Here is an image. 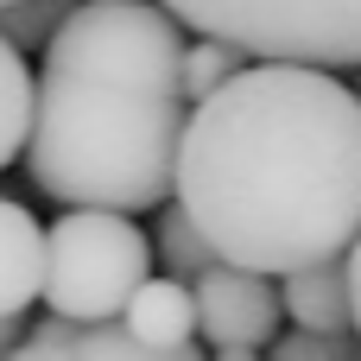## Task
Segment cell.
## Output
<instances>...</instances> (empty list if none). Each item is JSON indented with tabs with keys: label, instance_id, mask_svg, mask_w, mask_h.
<instances>
[{
	"label": "cell",
	"instance_id": "obj_11",
	"mask_svg": "<svg viewBox=\"0 0 361 361\" xmlns=\"http://www.w3.org/2000/svg\"><path fill=\"white\" fill-rule=\"evenodd\" d=\"M76 361H209L197 343H178V349H146L133 343L114 317L108 324H76Z\"/></svg>",
	"mask_w": 361,
	"mask_h": 361
},
{
	"label": "cell",
	"instance_id": "obj_16",
	"mask_svg": "<svg viewBox=\"0 0 361 361\" xmlns=\"http://www.w3.org/2000/svg\"><path fill=\"white\" fill-rule=\"evenodd\" d=\"M343 267H349V311H355V343H361V235L349 241V254H343Z\"/></svg>",
	"mask_w": 361,
	"mask_h": 361
},
{
	"label": "cell",
	"instance_id": "obj_2",
	"mask_svg": "<svg viewBox=\"0 0 361 361\" xmlns=\"http://www.w3.org/2000/svg\"><path fill=\"white\" fill-rule=\"evenodd\" d=\"M178 140L184 95L70 70H38L32 82L25 171L63 209H159L178 178Z\"/></svg>",
	"mask_w": 361,
	"mask_h": 361
},
{
	"label": "cell",
	"instance_id": "obj_14",
	"mask_svg": "<svg viewBox=\"0 0 361 361\" xmlns=\"http://www.w3.org/2000/svg\"><path fill=\"white\" fill-rule=\"evenodd\" d=\"M267 361H361V343L355 330H343V336H330V330H286V336H273L267 343Z\"/></svg>",
	"mask_w": 361,
	"mask_h": 361
},
{
	"label": "cell",
	"instance_id": "obj_9",
	"mask_svg": "<svg viewBox=\"0 0 361 361\" xmlns=\"http://www.w3.org/2000/svg\"><path fill=\"white\" fill-rule=\"evenodd\" d=\"M32 63L19 44L0 38V171L25 152V127H32Z\"/></svg>",
	"mask_w": 361,
	"mask_h": 361
},
{
	"label": "cell",
	"instance_id": "obj_12",
	"mask_svg": "<svg viewBox=\"0 0 361 361\" xmlns=\"http://www.w3.org/2000/svg\"><path fill=\"white\" fill-rule=\"evenodd\" d=\"M152 247H159L165 273H171V279H184V286H197V279L216 267V247L197 235V222H190L184 209H165V216H159V235H152Z\"/></svg>",
	"mask_w": 361,
	"mask_h": 361
},
{
	"label": "cell",
	"instance_id": "obj_19",
	"mask_svg": "<svg viewBox=\"0 0 361 361\" xmlns=\"http://www.w3.org/2000/svg\"><path fill=\"white\" fill-rule=\"evenodd\" d=\"M355 95H361V89H355Z\"/></svg>",
	"mask_w": 361,
	"mask_h": 361
},
{
	"label": "cell",
	"instance_id": "obj_10",
	"mask_svg": "<svg viewBox=\"0 0 361 361\" xmlns=\"http://www.w3.org/2000/svg\"><path fill=\"white\" fill-rule=\"evenodd\" d=\"M247 63V51H235V44H222V38H190L184 44V63H178V95H184V108H197L203 95H216L235 70Z\"/></svg>",
	"mask_w": 361,
	"mask_h": 361
},
{
	"label": "cell",
	"instance_id": "obj_6",
	"mask_svg": "<svg viewBox=\"0 0 361 361\" xmlns=\"http://www.w3.org/2000/svg\"><path fill=\"white\" fill-rule=\"evenodd\" d=\"M114 324H121L133 343H146V349H178V343L197 336V298H190L184 279H171V273H146V279L133 286V298L121 305Z\"/></svg>",
	"mask_w": 361,
	"mask_h": 361
},
{
	"label": "cell",
	"instance_id": "obj_15",
	"mask_svg": "<svg viewBox=\"0 0 361 361\" xmlns=\"http://www.w3.org/2000/svg\"><path fill=\"white\" fill-rule=\"evenodd\" d=\"M0 361H76V324L44 317V324L19 330V336H13V349H6Z\"/></svg>",
	"mask_w": 361,
	"mask_h": 361
},
{
	"label": "cell",
	"instance_id": "obj_5",
	"mask_svg": "<svg viewBox=\"0 0 361 361\" xmlns=\"http://www.w3.org/2000/svg\"><path fill=\"white\" fill-rule=\"evenodd\" d=\"M190 298H197V336H209V349H267L286 324L279 286L267 273H247L228 260H216L190 286Z\"/></svg>",
	"mask_w": 361,
	"mask_h": 361
},
{
	"label": "cell",
	"instance_id": "obj_1",
	"mask_svg": "<svg viewBox=\"0 0 361 361\" xmlns=\"http://www.w3.org/2000/svg\"><path fill=\"white\" fill-rule=\"evenodd\" d=\"M178 209L216 260L286 279L361 235V95L317 63H241L184 108Z\"/></svg>",
	"mask_w": 361,
	"mask_h": 361
},
{
	"label": "cell",
	"instance_id": "obj_13",
	"mask_svg": "<svg viewBox=\"0 0 361 361\" xmlns=\"http://www.w3.org/2000/svg\"><path fill=\"white\" fill-rule=\"evenodd\" d=\"M70 6H76V0H6V6H0V38L32 57V51L51 44V32L63 25Z\"/></svg>",
	"mask_w": 361,
	"mask_h": 361
},
{
	"label": "cell",
	"instance_id": "obj_3",
	"mask_svg": "<svg viewBox=\"0 0 361 361\" xmlns=\"http://www.w3.org/2000/svg\"><path fill=\"white\" fill-rule=\"evenodd\" d=\"M178 25L260 63L361 70V0H159Z\"/></svg>",
	"mask_w": 361,
	"mask_h": 361
},
{
	"label": "cell",
	"instance_id": "obj_18",
	"mask_svg": "<svg viewBox=\"0 0 361 361\" xmlns=\"http://www.w3.org/2000/svg\"><path fill=\"white\" fill-rule=\"evenodd\" d=\"M0 6H6V0H0Z\"/></svg>",
	"mask_w": 361,
	"mask_h": 361
},
{
	"label": "cell",
	"instance_id": "obj_8",
	"mask_svg": "<svg viewBox=\"0 0 361 361\" xmlns=\"http://www.w3.org/2000/svg\"><path fill=\"white\" fill-rule=\"evenodd\" d=\"M279 311L286 324L298 330H355V311H349V267L343 260H317V267H298L279 279Z\"/></svg>",
	"mask_w": 361,
	"mask_h": 361
},
{
	"label": "cell",
	"instance_id": "obj_7",
	"mask_svg": "<svg viewBox=\"0 0 361 361\" xmlns=\"http://www.w3.org/2000/svg\"><path fill=\"white\" fill-rule=\"evenodd\" d=\"M44 286V228L32 222L25 203L0 197V317L19 324Z\"/></svg>",
	"mask_w": 361,
	"mask_h": 361
},
{
	"label": "cell",
	"instance_id": "obj_17",
	"mask_svg": "<svg viewBox=\"0 0 361 361\" xmlns=\"http://www.w3.org/2000/svg\"><path fill=\"white\" fill-rule=\"evenodd\" d=\"M209 361H267V355H260V349H216Z\"/></svg>",
	"mask_w": 361,
	"mask_h": 361
},
{
	"label": "cell",
	"instance_id": "obj_4",
	"mask_svg": "<svg viewBox=\"0 0 361 361\" xmlns=\"http://www.w3.org/2000/svg\"><path fill=\"white\" fill-rule=\"evenodd\" d=\"M152 273V241L121 209H63L44 228V286L38 298L63 324H108Z\"/></svg>",
	"mask_w": 361,
	"mask_h": 361
}]
</instances>
